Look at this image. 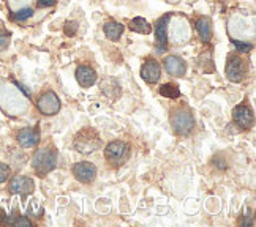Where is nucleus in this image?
<instances>
[{"instance_id":"nucleus-1","label":"nucleus","mask_w":256,"mask_h":227,"mask_svg":"<svg viewBox=\"0 0 256 227\" xmlns=\"http://www.w3.org/2000/svg\"><path fill=\"white\" fill-rule=\"evenodd\" d=\"M100 136L94 128H84L74 136V149L81 155H92L95 150L100 149Z\"/></svg>"},{"instance_id":"nucleus-2","label":"nucleus","mask_w":256,"mask_h":227,"mask_svg":"<svg viewBox=\"0 0 256 227\" xmlns=\"http://www.w3.org/2000/svg\"><path fill=\"white\" fill-rule=\"evenodd\" d=\"M171 126L176 134L179 136H186L190 134L193 126H194V118L193 114L190 112V109H186L185 106H179L176 109L171 111Z\"/></svg>"},{"instance_id":"nucleus-3","label":"nucleus","mask_w":256,"mask_h":227,"mask_svg":"<svg viewBox=\"0 0 256 227\" xmlns=\"http://www.w3.org/2000/svg\"><path fill=\"white\" fill-rule=\"evenodd\" d=\"M57 153L52 149H40L32 160V167L38 175H46L56 169Z\"/></svg>"},{"instance_id":"nucleus-4","label":"nucleus","mask_w":256,"mask_h":227,"mask_svg":"<svg viewBox=\"0 0 256 227\" xmlns=\"http://www.w3.org/2000/svg\"><path fill=\"white\" fill-rule=\"evenodd\" d=\"M128 156H130V147L124 141H112L106 145L104 149V158L106 161L112 166H120L124 164Z\"/></svg>"},{"instance_id":"nucleus-5","label":"nucleus","mask_w":256,"mask_h":227,"mask_svg":"<svg viewBox=\"0 0 256 227\" xmlns=\"http://www.w3.org/2000/svg\"><path fill=\"white\" fill-rule=\"evenodd\" d=\"M36 107L43 115H56V114H58V111H60L62 103H60L58 96L54 92L48 90L40 98H38Z\"/></svg>"},{"instance_id":"nucleus-6","label":"nucleus","mask_w":256,"mask_h":227,"mask_svg":"<svg viewBox=\"0 0 256 227\" xmlns=\"http://www.w3.org/2000/svg\"><path fill=\"white\" fill-rule=\"evenodd\" d=\"M247 76V63L240 57L231 55L226 63V77L231 82H242Z\"/></svg>"},{"instance_id":"nucleus-7","label":"nucleus","mask_w":256,"mask_h":227,"mask_svg":"<svg viewBox=\"0 0 256 227\" xmlns=\"http://www.w3.org/2000/svg\"><path fill=\"white\" fill-rule=\"evenodd\" d=\"M171 22V14H164L155 25V46L158 52H164L168 49V27Z\"/></svg>"},{"instance_id":"nucleus-8","label":"nucleus","mask_w":256,"mask_h":227,"mask_svg":"<svg viewBox=\"0 0 256 227\" xmlns=\"http://www.w3.org/2000/svg\"><path fill=\"white\" fill-rule=\"evenodd\" d=\"M35 190V183L32 179L24 175H19V177H13L12 180L8 183V191L12 194H21V196H27V194H32Z\"/></svg>"},{"instance_id":"nucleus-9","label":"nucleus","mask_w":256,"mask_h":227,"mask_svg":"<svg viewBox=\"0 0 256 227\" xmlns=\"http://www.w3.org/2000/svg\"><path fill=\"white\" fill-rule=\"evenodd\" d=\"M73 175L76 177L78 182H81L84 185H88L95 180L96 177V167L88 163V161H81V163H76L73 167Z\"/></svg>"},{"instance_id":"nucleus-10","label":"nucleus","mask_w":256,"mask_h":227,"mask_svg":"<svg viewBox=\"0 0 256 227\" xmlns=\"http://www.w3.org/2000/svg\"><path fill=\"white\" fill-rule=\"evenodd\" d=\"M232 118H234V123L238 125L239 128H242V130H250V128L253 126V123H254L253 111L245 104H239L238 107H234Z\"/></svg>"},{"instance_id":"nucleus-11","label":"nucleus","mask_w":256,"mask_h":227,"mask_svg":"<svg viewBox=\"0 0 256 227\" xmlns=\"http://www.w3.org/2000/svg\"><path fill=\"white\" fill-rule=\"evenodd\" d=\"M141 77L147 84H156L162 77V68L160 63L154 60V58H149L141 68Z\"/></svg>"},{"instance_id":"nucleus-12","label":"nucleus","mask_w":256,"mask_h":227,"mask_svg":"<svg viewBox=\"0 0 256 227\" xmlns=\"http://www.w3.org/2000/svg\"><path fill=\"white\" fill-rule=\"evenodd\" d=\"M164 68L168 74L176 76V77H182L186 73V63L184 62V58L177 57V55H168L164 58Z\"/></svg>"},{"instance_id":"nucleus-13","label":"nucleus","mask_w":256,"mask_h":227,"mask_svg":"<svg viewBox=\"0 0 256 227\" xmlns=\"http://www.w3.org/2000/svg\"><path fill=\"white\" fill-rule=\"evenodd\" d=\"M18 142L22 147H26V149L35 147L40 142V131H38L36 128H22V130L18 133Z\"/></svg>"},{"instance_id":"nucleus-14","label":"nucleus","mask_w":256,"mask_h":227,"mask_svg":"<svg viewBox=\"0 0 256 227\" xmlns=\"http://www.w3.org/2000/svg\"><path fill=\"white\" fill-rule=\"evenodd\" d=\"M76 81L80 82L81 87H92L96 82V73L90 66L81 65L76 70Z\"/></svg>"},{"instance_id":"nucleus-15","label":"nucleus","mask_w":256,"mask_h":227,"mask_svg":"<svg viewBox=\"0 0 256 227\" xmlns=\"http://www.w3.org/2000/svg\"><path fill=\"white\" fill-rule=\"evenodd\" d=\"M196 32H198L202 43H209L212 39V21L209 17H200L194 24Z\"/></svg>"},{"instance_id":"nucleus-16","label":"nucleus","mask_w":256,"mask_h":227,"mask_svg":"<svg viewBox=\"0 0 256 227\" xmlns=\"http://www.w3.org/2000/svg\"><path fill=\"white\" fill-rule=\"evenodd\" d=\"M103 32H104L108 39H111V41H119L122 33H124V25L120 22L110 21L103 25Z\"/></svg>"},{"instance_id":"nucleus-17","label":"nucleus","mask_w":256,"mask_h":227,"mask_svg":"<svg viewBox=\"0 0 256 227\" xmlns=\"http://www.w3.org/2000/svg\"><path fill=\"white\" fill-rule=\"evenodd\" d=\"M172 38L176 43H184L186 39L190 38V28H188V22L180 19L179 22H177L172 28Z\"/></svg>"},{"instance_id":"nucleus-18","label":"nucleus","mask_w":256,"mask_h":227,"mask_svg":"<svg viewBox=\"0 0 256 227\" xmlns=\"http://www.w3.org/2000/svg\"><path fill=\"white\" fill-rule=\"evenodd\" d=\"M130 30L136 32V33H141V35H147L152 32V25L147 22L144 17H134L130 22Z\"/></svg>"},{"instance_id":"nucleus-19","label":"nucleus","mask_w":256,"mask_h":227,"mask_svg":"<svg viewBox=\"0 0 256 227\" xmlns=\"http://www.w3.org/2000/svg\"><path fill=\"white\" fill-rule=\"evenodd\" d=\"M108 84H110V82L104 81V82H103V85H102L103 93H104L108 98H111V100H117V98L120 96V87H119V84H117V82L114 81V79H112V84H111L112 87H110Z\"/></svg>"},{"instance_id":"nucleus-20","label":"nucleus","mask_w":256,"mask_h":227,"mask_svg":"<svg viewBox=\"0 0 256 227\" xmlns=\"http://www.w3.org/2000/svg\"><path fill=\"white\" fill-rule=\"evenodd\" d=\"M160 95L162 96H166V98H179L180 96V90H179V87L174 85V84H163L160 87Z\"/></svg>"},{"instance_id":"nucleus-21","label":"nucleus","mask_w":256,"mask_h":227,"mask_svg":"<svg viewBox=\"0 0 256 227\" xmlns=\"http://www.w3.org/2000/svg\"><path fill=\"white\" fill-rule=\"evenodd\" d=\"M32 14H34L32 8H21L19 11H16L13 14V19H14V21H26V19H28Z\"/></svg>"},{"instance_id":"nucleus-22","label":"nucleus","mask_w":256,"mask_h":227,"mask_svg":"<svg viewBox=\"0 0 256 227\" xmlns=\"http://www.w3.org/2000/svg\"><path fill=\"white\" fill-rule=\"evenodd\" d=\"M10 44V35L4 30H0V52L5 51Z\"/></svg>"},{"instance_id":"nucleus-23","label":"nucleus","mask_w":256,"mask_h":227,"mask_svg":"<svg viewBox=\"0 0 256 227\" xmlns=\"http://www.w3.org/2000/svg\"><path fill=\"white\" fill-rule=\"evenodd\" d=\"M10 172H12V171H10V167L6 164H4V163H0V183H4V182L8 180Z\"/></svg>"},{"instance_id":"nucleus-24","label":"nucleus","mask_w":256,"mask_h":227,"mask_svg":"<svg viewBox=\"0 0 256 227\" xmlns=\"http://www.w3.org/2000/svg\"><path fill=\"white\" fill-rule=\"evenodd\" d=\"M232 43H234V46L238 47L240 52H248L250 49H252V44H248V43H242V41H239V39H232Z\"/></svg>"},{"instance_id":"nucleus-25","label":"nucleus","mask_w":256,"mask_h":227,"mask_svg":"<svg viewBox=\"0 0 256 227\" xmlns=\"http://www.w3.org/2000/svg\"><path fill=\"white\" fill-rule=\"evenodd\" d=\"M76 30H78V24H76L74 21H73V22L68 21V22L65 24V33H66V35H74Z\"/></svg>"},{"instance_id":"nucleus-26","label":"nucleus","mask_w":256,"mask_h":227,"mask_svg":"<svg viewBox=\"0 0 256 227\" xmlns=\"http://www.w3.org/2000/svg\"><path fill=\"white\" fill-rule=\"evenodd\" d=\"M14 226H32V221L28 218H24V216H19V218H16L13 221Z\"/></svg>"},{"instance_id":"nucleus-27","label":"nucleus","mask_w":256,"mask_h":227,"mask_svg":"<svg viewBox=\"0 0 256 227\" xmlns=\"http://www.w3.org/2000/svg\"><path fill=\"white\" fill-rule=\"evenodd\" d=\"M57 0H38V5L40 6H52Z\"/></svg>"},{"instance_id":"nucleus-28","label":"nucleus","mask_w":256,"mask_h":227,"mask_svg":"<svg viewBox=\"0 0 256 227\" xmlns=\"http://www.w3.org/2000/svg\"><path fill=\"white\" fill-rule=\"evenodd\" d=\"M0 221H2V220H0Z\"/></svg>"}]
</instances>
